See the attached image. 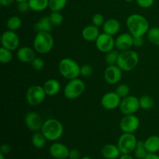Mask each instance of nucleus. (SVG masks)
Listing matches in <instances>:
<instances>
[{"mask_svg": "<svg viewBox=\"0 0 159 159\" xmlns=\"http://www.w3.org/2000/svg\"><path fill=\"white\" fill-rule=\"evenodd\" d=\"M16 0H0V4L2 6H9L14 2Z\"/></svg>", "mask_w": 159, "mask_h": 159, "instance_id": "obj_44", "label": "nucleus"}, {"mask_svg": "<svg viewBox=\"0 0 159 159\" xmlns=\"http://www.w3.org/2000/svg\"><path fill=\"white\" fill-rule=\"evenodd\" d=\"M69 159H80L81 158V152H79V149L72 148L69 152Z\"/></svg>", "mask_w": 159, "mask_h": 159, "instance_id": "obj_41", "label": "nucleus"}, {"mask_svg": "<svg viewBox=\"0 0 159 159\" xmlns=\"http://www.w3.org/2000/svg\"><path fill=\"white\" fill-rule=\"evenodd\" d=\"M120 53L116 50H112L109 52L106 53L105 56V61L108 65H116L118 57H119Z\"/></svg>", "mask_w": 159, "mask_h": 159, "instance_id": "obj_33", "label": "nucleus"}, {"mask_svg": "<svg viewBox=\"0 0 159 159\" xmlns=\"http://www.w3.org/2000/svg\"><path fill=\"white\" fill-rule=\"evenodd\" d=\"M129 33L134 37H144L150 29L149 22L141 14H131L126 21Z\"/></svg>", "mask_w": 159, "mask_h": 159, "instance_id": "obj_1", "label": "nucleus"}, {"mask_svg": "<svg viewBox=\"0 0 159 159\" xmlns=\"http://www.w3.org/2000/svg\"><path fill=\"white\" fill-rule=\"evenodd\" d=\"M134 46V36L130 33H124L118 36L115 40V47L120 51H127Z\"/></svg>", "mask_w": 159, "mask_h": 159, "instance_id": "obj_16", "label": "nucleus"}, {"mask_svg": "<svg viewBox=\"0 0 159 159\" xmlns=\"http://www.w3.org/2000/svg\"><path fill=\"white\" fill-rule=\"evenodd\" d=\"M47 94L43 86L34 85L30 87L26 91V99L30 106L37 107L43 102Z\"/></svg>", "mask_w": 159, "mask_h": 159, "instance_id": "obj_7", "label": "nucleus"}, {"mask_svg": "<svg viewBox=\"0 0 159 159\" xmlns=\"http://www.w3.org/2000/svg\"><path fill=\"white\" fill-rule=\"evenodd\" d=\"M54 47V38L50 32H38L34 39V49L39 54H48Z\"/></svg>", "mask_w": 159, "mask_h": 159, "instance_id": "obj_5", "label": "nucleus"}, {"mask_svg": "<svg viewBox=\"0 0 159 159\" xmlns=\"http://www.w3.org/2000/svg\"><path fill=\"white\" fill-rule=\"evenodd\" d=\"M17 2H24V1H28V0H16Z\"/></svg>", "mask_w": 159, "mask_h": 159, "instance_id": "obj_50", "label": "nucleus"}, {"mask_svg": "<svg viewBox=\"0 0 159 159\" xmlns=\"http://www.w3.org/2000/svg\"><path fill=\"white\" fill-rule=\"evenodd\" d=\"M134 157L137 159H144L147 156L148 152L144 146V142L143 141H138L136 148L134 151Z\"/></svg>", "mask_w": 159, "mask_h": 159, "instance_id": "obj_27", "label": "nucleus"}, {"mask_svg": "<svg viewBox=\"0 0 159 159\" xmlns=\"http://www.w3.org/2000/svg\"><path fill=\"white\" fill-rule=\"evenodd\" d=\"M30 8L34 12L45 10L49 6V0H28Z\"/></svg>", "mask_w": 159, "mask_h": 159, "instance_id": "obj_25", "label": "nucleus"}, {"mask_svg": "<svg viewBox=\"0 0 159 159\" xmlns=\"http://www.w3.org/2000/svg\"><path fill=\"white\" fill-rule=\"evenodd\" d=\"M49 17L53 26H60L64 21L63 15L61 13V12H51Z\"/></svg>", "mask_w": 159, "mask_h": 159, "instance_id": "obj_34", "label": "nucleus"}, {"mask_svg": "<svg viewBox=\"0 0 159 159\" xmlns=\"http://www.w3.org/2000/svg\"><path fill=\"white\" fill-rule=\"evenodd\" d=\"M22 25V20L18 16H12L8 19L6 22V26L8 30L12 31H16L20 28Z\"/></svg>", "mask_w": 159, "mask_h": 159, "instance_id": "obj_28", "label": "nucleus"}, {"mask_svg": "<svg viewBox=\"0 0 159 159\" xmlns=\"http://www.w3.org/2000/svg\"><path fill=\"white\" fill-rule=\"evenodd\" d=\"M68 0H49L48 8L51 12H61L66 6Z\"/></svg>", "mask_w": 159, "mask_h": 159, "instance_id": "obj_31", "label": "nucleus"}, {"mask_svg": "<svg viewBox=\"0 0 159 159\" xmlns=\"http://www.w3.org/2000/svg\"><path fill=\"white\" fill-rule=\"evenodd\" d=\"M100 33H99V27L93 24L85 26L82 31V36L83 39L89 42L96 41Z\"/></svg>", "mask_w": 159, "mask_h": 159, "instance_id": "obj_20", "label": "nucleus"}, {"mask_svg": "<svg viewBox=\"0 0 159 159\" xmlns=\"http://www.w3.org/2000/svg\"><path fill=\"white\" fill-rule=\"evenodd\" d=\"M43 89L47 96H53L57 95L61 90V84L54 79H50L44 82L43 85Z\"/></svg>", "mask_w": 159, "mask_h": 159, "instance_id": "obj_22", "label": "nucleus"}, {"mask_svg": "<svg viewBox=\"0 0 159 159\" xmlns=\"http://www.w3.org/2000/svg\"><path fill=\"white\" fill-rule=\"evenodd\" d=\"M40 131L48 141H56L63 135L64 127L58 120L51 118L43 122Z\"/></svg>", "mask_w": 159, "mask_h": 159, "instance_id": "obj_2", "label": "nucleus"}, {"mask_svg": "<svg viewBox=\"0 0 159 159\" xmlns=\"http://www.w3.org/2000/svg\"><path fill=\"white\" fill-rule=\"evenodd\" d=\"M2 47L10 51H16L20 45V38L15 31L6 30L1 37Z\"/></svg>", "mask_w": 159, "mask_h": 159, "instance_id": "obj_11", "label": "nucleus"}, {"mask_svg": "<svg viewBox=\"0 0 159 159\" xmlns=\"http://www.w3.org/2000/svg\"><path fill=\"white\" fill-rule=\"evenodd\" d=\"M104 80L109 85H116L122 78V70L116 65H108L103 74Z\"/></svg>", "mask_w": 159, "mask_h": 159, "instance_id": "obj_13", "label": "nucleus"}, {"mask_svg": "<svg viewBox=\"0 0 159 159\" xmlns=\"http://www.w3.org/2000/svg\"><path fill=\"white\" fill-rule=\"evenodd\" d=\"M139 63V56L133 50H127L120 53L116 65L122 71H130L134 69Z\"/></svg>", "mask_w": 159, "mask_h": 159, "instance_id": "obj_4", "label": "nucleus"}, {"mask_svg": "<svg viewBox=\"0 0 159 159\" xmlns=\"http://www.w3.org/2000/svg\"><path fill=\"white\" fill-rule=\"evenodd\" d=\"M144 142L148 153H157L159 151V137L157 135L148 137Z\"/></svg>", "mask_w": 159, "mask_h": 159, "instance_id": "obj_24", "label": "nucleus"}, {"mask_svg": "<svg viewBox=\"0 0 159 159\" xmlns=\"http://www.w3.org/2000/svg\"><path fill=\"white\" fill-rule=\"evenodd\" d=\"M85 89V82L77 78L68 81L64 89V95L68 99H75L83 94Z\"/></svg>", "mask_w": 159, "mask_h": 159, "instance_id": "obj_6", "label": "nucleus"}, {"mask_svg": "<svg viewBox=\"0 0 159 159\" xmlns=\"http://www.w3.org/2000/svg\"><path fill=\"white\" fill-rule=\"evenodd\" d=\"M24 122L29 130L34 132L41 130L43 121L39 113L31 111L26 113L24 117Z\"/></svg>", "mask_w": 159, "mask_h": 159, "instance_id": "obj_15", "label": "nucleus"}, {"mask_svg": "<svg viewBox=\"0 0 159 159\" xmlns=\"http://www.w3.org/2000/svg\"><path fill=\"white\" fill-rule=\"evenodd\" d=\"M138 141L134 134L123 133L118 139L117 146L121 154H130L134 151Z\"/></svg>", "mask_w": 159, "mask_h": 159, "instance_id": "obj_8", "label": "nucleus"}, {"mask_svg": "<svg viewBox=\"0 0 159 159\" xmlns=\"http://www.w3.org/2000/svg\"><path fill=\"white\" fill-rule=\"evenodd\" d=\"M102 157L106 159H116L120 156V151L117 145L107 144L102 147L101 150Z\"/></svg>", "mask_w": 159, "mask_h": 159, "instance_id": "obj_21", "label": "nucleus"}, {"mask_svg": "<svg viewBox=\"0 0 159 159\" xmlns=\"http://www.w3.org/2000/svg\"><path fill=\"white\" fill-rule=\"evenodd\" d=\"M140 101V107L144 110H151L152 107L155 106V101L152 96L148 95H144L142 96L139 99Z\"/></svg>", "mask_w": 159, "mask_h": 159, "instance_id": "obj_30", "label": "nucleus"}, {"mask_svg": "<svg viewBox=\"0 0 159 159\" xmlns=\"http://www.w3.org/2000/svg\"><path fill=\"white\" fill-rule=\"evenodd\" d=\"M11 151V148L9 144H2L1 148H0V153L4 154L5 155L9 154Z\"/></svg>", "mask_w": 159, "mask_h": 159, "instance_id": "obj_43", "label": "nucleus"}, {"mask_svg": "<svg viewBox=\"0 0 159 159\" xmlns=\"http://www.w3.org/2000/svg\"><path fill=\"white\" fill-rule=\"evenodd\" d=\"M93 67L89 64H85V65L81 66L80 70V75L83 77H89L93 74Z\"/></svg>", "mask_w": 159, "mask_h": 159, "instance_id": "obj_38", "label": "nucleus"}, {"mask_svg": "<svg viewBox=\"0 0 159 159\" xmlns=\"http://www.w3.org/2000/svg\"><path fill=\"white\" fill-rule=\"evenodd\" d=\"M17 9L21 13H26V12H27L30 9L28 1L17 2Z\"/></svg>", "mask_w": 159, "mask_h": 159, "instance_id": "obj_39", "label": "nucleus"}, {"mask_svg": "<svg viewBox=\"0 0 159 159\" xmlns=\"http://www.w3.org/2000/svg\"><path fill=\"white\" fill-rule=\"evenodd\" d=\"M119 108L124 115L134 114L141 108L139 99L134 96L129 95L128 96L121 99Z\"/></svg>", "mask_w": 159, "mask_h": 159, "instance_id": "obj_9", "label": "nucleus"}, {"mask_svg": "<svg viewBox=\"0 0 159 159\" xmlns=\"http://www.w3.org/2000/svg\"><path fill=\"white\" fill-rule=\"evenodd\" d=\"M16 57L20 62L31 63L36 57V51L30 47H22L17 50Z\"/></svg>", "mask_w": 159, "mask_h": 159, "instance_id": "obj_18", "label": "nucleus"}, {"mask_svg": "<svg viewBox=\"0 0 159 159\" xmlns=\"http://www.w3.org/2000/svg\"><path fill=\"white\" fill-rule=\"evenodd\" d=\"M0 159H5V155L2 153H0Z\"/></svg>", "mask_w": 159, "mask_h": 159, "instance_id": "obj_47", "label": "nucleus"}, {"mask_svg": "<svg viewBox=\"0 0 159 159\" xmlns=\"http://www.w3.org/2000/svg\"><path fill=\"white\" fill-rule=\"evenodd\" d=\"M12 60V51L1 47L0 48V62L2 64H9Z\"/></svg>", "mask_w": 159, "mask_h": 159, "instance_id": "obj_32", "label": "nucleus"}, {"mask_svg": "<svg viewBox=\"0 0 159 159\" xmlns=\"http://www.w3.org/2000/svg\"><path fill=\"white\" fill-rule=\"evenodd\" d=\"M96 47L98 51L106 54L115 48V40L113 36L102 33L96 39Z\"/></svg>", "mask_w": 159, "mask_h": 159, "instance_id": "obj_12", "label": "nucleus"}, {"mask_svg": "<svg viewBox=\"0 0 159 159\" xmlns=\"http://www.w3.org/2000/svg\"><path fill=\"white\" fill-rule=\"evenodd\" d=\"M115 92L120 96L121 99H124L130 95V87L126 84H120L116 87Z\"/></svg>", "mask_w": 159, "mask_h": 159, "instance_id": "obj_35", "label": "nucleus"}, {"mask_svg": "<svg viewBox=\"0 0 159 159\" xmlns=\"http://www.w3.org/2000/svg\"><path fill=\"white\" fill-rule=\"evenodd\" d=\"M33 68L36 71H40V70L43 69V66H44V61H43V58L40 57H36L34 59L32 62H31Z\"/></svg>", "mask_w": 159, "mask_h": 159, "instance_id": "obj_37", "label": "nucleus"}, {"mask_svg": "<svg viewBox=\"0 0 159 159\" xmlns=\"http://www.w3.org/2000/svg\"><path fill=\"white\" fill-rule=\"evenodd\" d=\"M47 141H48V140L45 138L44 135L42 134L41 131L35 132V134L33 135L32 140H31L34 147L37 149L43 148L45 146V144H46Z\"/></svg>", "mask_w": 159, "mask_h": 159, "instance_id": "obj_26", "label": "nucleus"}, {"mask_svg": "<svg viewBox=\"0 0 159 159\" xmlns=\"http://www.w3.org/2000/svg\"><path fill=\"white\" fill-rule=\"evenodd\" d=\"M144 37H134V46L137 48H141L144 45Z\"/></svg>", "mask_w": 159, "mask_h": 159, "instance_id": "obj_42", "label": "nucleus"}, {"mask_svg": "<svg viewBox=\"0 0 159 159\" xmlns=\"http://www.w3.org/2000/svg\"><path fill=\"white\" fill-rule=\"evenodd\" d=\"M80 159H93L91 158V157H89V156H85V157H82V158Z\"/></svg>", "mask_w": 159, "mask_h": 159, "instance_id": "obj_48", "label": "nucleus"}, {"mask_svg": "<svg viewBox=\"0 0 159 159\" xmlns=\"http://www.w3.org/2000/svg\"><path fill=\"white\" fill-rule=\"evenodd\" d=\"M53 24L50 20L49 16L42 17L34 24V30L38 32H50L53 28Z\"/></svg>", "mask_w": 159, "mask_h": 159, "instance_id": "obj_23", "label": "nucleus"}, {"mask_svg": "<svg viewBox=\"0 0 159 159\" xmlns=\"http://www.w3.org/2000/svg\"><path fill=\"white\" fill-rule=\"evenodd\" d=\"M81 66L73 59L65 57L61 59L58 64V71L61 75L68 80L79 78L80 75Z\"/></svg>", "mask_w": 159, "mask_h": 159, "instance_id": "obj_3", "label": "nucleus"}, {"mask_svg": "<svg viewBox=\"0 0 159 159\" xmlns=\"http://www.w3.org/2000/svg\"><path fill=\"white\" fill-rule=\"evenodd\" d=\"M136 2L140 7L143 9H148L152 7L155 2V0H136Z\"/></svg>", "mask_w": 159, "mask_h": 159, "instance_id": "obj_40", "label": "nucleus"}, {"mask_svg": "<svg viewBox=\"0 0 159 159\" xmlns=\"http://www.w3.org/2000/svg\"><path fill=\"white\" fill-rule=\"evenodd\" d=\"M121 99L120 96L116 92H109L101 98V105L106 110H113L120 107Z\"/></svg>", "mask_w": 159, "mask_h": 159, "instance_id": "obj_14", "label": "nucleus"}, {"mask_svg": "<svg viewBox=\"0 0 159 159\" xmlns=\"http://www.w3.org/2000/svg\"><path fill=\"white\" fill-rule=\"evenodd\" d=\"M144 159H159V155L156 153H148Z\"/></svg>", "mask_w": 159, "mask_h": 159, "instance_id": "obj_45", "label": "nucleus"}, {"mask_svg": "<svg viewBox=\"0 0 159 159\" xmlns=\"http://www.w3.org/2000/svg\"><path fill=\"white\" fill-rule=\"evenodd\" d=\"M70 150L65 144L54 142L49 148L50 155L55 159H66L69 156Z\"/></svg>", "mask_w": 159, "mask_h": 159, "instance_id": "obj_17", "label": "nucleus"}, {"mask_svg": "<svg viewBox=\"0 0 159 159\" xmlns=\"http://www.w3.org/2000/svg\"><path fill=\"white\" fill-rule=\"evenodd\" d=\"M104 23H105V19L102 14L96 13L92 17V23L95 26H98V27L103 26Z\"/></svg>", "mask_w": 159, "mask_h": 159, "instance_id": "obj_36", "label": "nucleus"}, {"mask_svg": "<svg viewBox=\"0 0 159 159\" xmlns=\"http://www.w3.org/2000/svg\"><path fill=\"white\" fill-rule=\"evenodd\" d=\"M125 2H132L133 1H134V0H124Z\"/></svg>", "mask_w": 159, "mask_h": 159, "instance_id": "obj_49", "label": "nucleus"}, {"mask_svg": "<svg viewBox=\"0 0 159 159\" xmlns=\"http://www.w3.org/2000/svg\"><path fill=\"white\" fill-rule=\"evenodd\" d=\"M140 126V120L134 114L124 115L120 122V128L123 133L134 134L138 130Z\"/></svg>", "mask_w": 159, "mask_h": 159, "instance_id": "obj_10", "label": "nucleus"}, {"mask_svg": "<svg viewBox=\"0 0 159 159\" xmlns=\"http://www.w3.org/2000/svg\"><path fill=\"white\" fill-rule=\"evenodd\" d=\"M120 28L121 25L119 20H116V19L112 18L106 20L103 26H102V30H103V33L113 36L116 35L120 32Z\"/></svg>", "mask_w": 159, "mask_h": 159, "instance_id": "obj_19", "label": "nucleus"}, {"mask_svg": "<svg viewBox=\"0 0 159 159\" xmlns=\"http://www.w3.org/2000/svg\"><path fill=\"white\" fill-rule=\"evenodd\" d=\"M119 159H134V158L130 155V154H121Z\"/></svg>", "mask_w": 159, "mask_h": 159, "instance_id": "obj_46", "label": "nucleus"}, {"mask_svg": "<svg viewBox=\"0 0 159 159\" xmlns=\"http://www.w3.org/2000/svg\"><path fill=\"white\" fill-rule=\"evenodd\" d=\"M149 42L155 46H159V27H152L147 33Z\"/></svg>", "mask_w": 159, "mask_h": 159, "instance_id": "obj_29", "label": "nucleus"}]
</instances>
